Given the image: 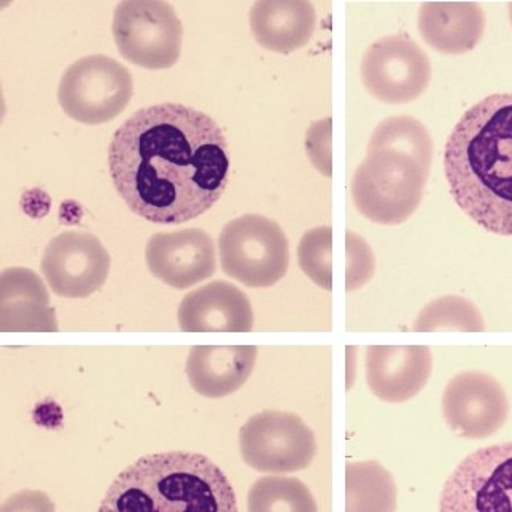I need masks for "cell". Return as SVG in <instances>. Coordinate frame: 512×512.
I'll return each instance as SVG.
<instances>
[{
  "mask_svg": "<svg viewBox=\"0 0 512 512\" xmlns=\"http://www.w3.org/2000/svg\"><path fill=\"white\" fill-rule=\"evenodd\" d=\"M108 164L129 209L161 225L203 216L220 200L230 171L219 124L179 103L135 111L114 132Z\"/></svg>",
  "mask_w": 512,
  "mask_h": 512,
  "instance_id": "6da1fadb",
  "label": "cell"
},
{
  "mask_svg": "<svg viewBox=\"0 0 512 512\" xmlns=\"http://www.w3.org/2000/svg\"><path fill=\"white\" fill-rule=\"evenodd\" d=\"M445 175L476 224L512 236V94L490 95L464 113L448 137Z\"/></svg>",
  "mask_w": 512,
  "mask_h": 512,
  "instance_id": "7a4b0ae2",
  "label": "cell"
},
{
  "mask_svg": "<svg viewBox=\"0 0 512 512\" xmlns=\"http://www.w3.org/2000/svg\"><path fill=\"white\" fill-rule=\"evenodd\" d=\"M98 512H238L235 492L200 453L148 455L122 471Z\"/></svg>",
  "mask_w": 512,
  "mask_h": 512,
  "instance_id": "3957f363",
  "label": "cell"
},
{
  "mask_svg": "<svg viewBox=\"0 0 512 512\" xmlns=\"http://www.w3.org/2000/svg\"><path fill=\"white\" fill-rule=\"evenodd\" d=\"M429 171L400 151L368 153L352 179L355 208L381 225L410 219L423 201Z\"/></svg>",
  "mask_w": 512,
  "mask_h": 512,
  "instance_id": "277c9868",
  "label": "cell"
},
{
  "mask_svg": "<svg viewBox=\"0 0 512 512\" xmlns=\"http://www.w3.org/2000/svg\"><path fill=\"white\" fill-rule=\"evenodd\" d=\"M219 252L222 270L248 288H270L288 272V238L277 222L259 214L228 222L219 236Z\"/></svg>",
  "mask_w": 512,
  "mask_h": 512,
  "instance_id": "5b68a950",
  "label": "cell"
},
{
  "mask_svg": "<svg viewBox=\"0 0 512 512\" xmlns=\"http://www.w3.org/2000/svg\"><path fill=\"white\" fill-rule=\"evenodd\" d=\"M113 36L119 53L145 70H167L179 61L183 28L163 0H124L114 10Z\"/></svg>",
  "mask_w": 512,
  "mask_h": 512,
  "instance_id": "8992f818",
  "label": "cell"
},
{
  "mask_svg": "<svg viewBox=\"0 0 512 512\" xmlns=\"http://www.w3.org/2000/svg\"><path fill=\"white\" fill-rule=\"evenodd\" d=\"M134 81L126 66L106 55L79 58L61 76L58 102L74 121L97 126L126 110Z\"/></svg>",
  "mask_w": 512,
  "mask_h": 512,
  "instance_id": "52a82bcc",
  "label": "cell"
},
{
  "mask_svg": "<svg viewBox=\"0 0 512 512\" xmlns=\"http://www.w3.org/2000/svg\"><path fill=\"white\" fill-rule=\"evenodd\" d=\"M440 512H512V442L466 456L443 485Z\"/></svg>",
  "mask_w": 512,
  "mask_h": 512,
  "instance_id": "ba28073f",
  "label": "cell"
},
{
  "mask_svg": "<svg viewBox=\"0 0 512 512\" xmlns=\"http://www.w3.org/2000/svg\"><path fill=\"white\" fill-rule=\"evenodd\" d=\"M244 463L259 472L289 474L309 468L317 455L312 429L293 413L262 411L241 427Z\"/></svg>",
  "mask_w": 512,
  "mask_h": 512,
  "instance_id": "9c48e42d",
  "label": "cell"
},
{
  "mask_svg": "<svg viewBox=\"0 0 512 512\" xmlns=\"http://www.w3.org/2000/svg\"><path fill=\"white\" fill-rule=\"evenodd\" d=\"M431 78L429 57L407 36L382 37L363 55V84L381 102H413L426 92Z\"/></svg>",
  "mask_w": 512,
  "mask_h": 512,
  "instance_id": "30bf717a",
  "label": "cell"
},
{
  "mask_svg": "<svg viewBox=\"0 0 512 512\" xmlns=\"http://www.w3.org/2000/svg\"><path fill=\"white\" fill-rule=\"evenodd\" d=\"M41 269L57 296L82 299L105 285L111 257L97 236L65 232L47 244Z\"/></svg>",
  "mask_w": 512,
  "mask_h": 512,
  "instance_id": "8fae6325",
  "label": "cell"
},
{
  "mask_svg": "<svg viewBox=\"0 0 512 512\" xmlns=\"http://www.w3.org/2000/svg\"><path fill=\"white\" fill-rule=\"evenodd\" d=\"M442 411L456 435L463 439H487L500 431L508 419V395L490 374L464 371L445 387Z\"/></svg>",
  "mask_w": 512,
  "mask_h": 512,
  "instance_id": "7c38bea8",
  "label": "cell"
},
{
  "mask_svg": "<svg viewBox=\"0 0 512 512\" xmlns=\"http://www.w3.org/2000/svg\"><path fill=\"white\" fill-rule=\"evenodd\" d=\"M148 269L175 289H187L211 278L217 269L216 246L200 228L156 233L145 249Z\"/></svg>",
  "mask_w": 512,
  "mask_h": 512,
  "instance_id": "4fadbf2b",
  "label": "cell"
},
{
  "mask_svg": "<svg viewBox=\"0 0 512 512\" xmlns=\"http://www.w3.org/2000/svg\"><path fill=\"white\" fill-rule=\"evenodd\" d=\"M432 373L427 346H370L366 349V381L378 399L402 403L423 391Z\"/></svg>",
  "mask_w": 512,
  "mask_h": 512,
  "instance_id": "5bb4252c",
  "label": "cell"
},
{
  "mask_svg": "<svg viewBox=\"0 0 512 512\" xmlns=\"http://www.w3.org/2000/svg\"><path fill=\"white\" fill-rule=\"evenodd\" d=\"M179 326L185 333H248L254 312L248 296L227 281H212L180 302Z\"/></svg>",
  "mask_w": 512,
  "mask_h": 512,
  "instance_id": "9a60e30c",
  "label": "cell"
},
{
  "mask_svg": "<svg viewBox=\"0 0 512 512\" xmlns=\"http://www.w3.org/2000/svg\"><path fill=\"white\" fill-rule=\"evenodd\" d=\"M0 325L2 331H58L57 315L50 307L44 281L33 270L7 269L0 278Z\"/></svg>",
  "mask_w": 512,
  "mask_h": 512,
  "instance_id": "2e32d148",
  "label": "cell"
},
{
  "mask_svg": "<svg viewBox=\"0 0 512 512\" xmlns=\"http://www.w3.org/2000/svg\"><path fill=\"white\" fill-rule=\"evenodd\" d=\"M256 362V346H195L187 358L188 381L198 394L222 399L244 386Z\"/></svg>",
  "mask_w": 512,
  "mask_h": 512,
  "instance_id": "e0dca14e",
  "label": "cell"
},
{
  "mask_svg": "<svg viewBox=\"0 0 512 512\" xmlns=\"http://www.w3.org/2000/svg\"><path fill=\"white\" fill-rule=\"evenodd\" d=\"M419 33L445 55L471 52L485 31V13L476 2H424L419 10Z\"/></svg>",
  "mask_w": 512,
  "mask_h": 512,
  "instance_id": "ac0fdd59",
  "label": "cell"
},
{
  "mask_svg": "<svg viewBox=\"0 0 512 512\" xmlns=\"http://www.w3.org/2000/svg\"><path fill=\"white\" fill-rule=\"evenodd\" d=\"M249 25L264 49L291 53L312 39L317 13L307 0H261L252 5Z\"/></svg>",
  "mask_w": 512,
  "mask_h": 512,
  "instance_id": "d6986e66",
  "label": "cell"
},
{
  "mask_svg": "<svg viewBox=\"0 0 512 512\" xmlns=\"http://www.w3.org/2000/svg\"><path fill=\"white\" fill-rule=\"evenodd\" d=\"M397 511V485L378 461L346 466V512Z\"/></svg>",
  "mask_w": 512,
  "mask_h": 512,
  "instance_id": "ffe728a7",
  "label": "cell"
},
{
  "mask_svg": "<svg viewBox=\"0 0 512 512\" xmlns=\"http://www.w3.org/2000/svg\"><path fill=\"white\" fill-rule=\"evenodd\" d=\"M382 150L400 151L415 158L426 171H431L434 145L431 134L418 119L394 116L379 122L368 143V153Z\"/></svg>",
  "mask_w": 512,
  "mask_h": 512,
  "instance_id": "44dd1931",
  "label": "cell"
},
{
  "mask_svg": "<svg viewBox=\"0 0 512 512\" xmlns=\"http://www.w3.org/2000/svg\"><path fill=\"white\" fill-rule=\"evenodd\" d=\"M248 512H318L307 485L294 477L269 476L249 490Z\"/></svg>",
  "mask_w": 512,
  "mask_h": 512,
  "instance_id": "7402d4cb",
  "label": "cell"
},
{
  "mask_svg": "<svg viewBox=\"0 0 512 512\" xmlns=\"http://www.w3.org/2000/svg\"><path fill=\"white\" fill-rule=\"evenodd\" d=\"M484 317L469 299L461 296H445L427 304L413 323L416 333L431 331H464L482 333Z\"/></svg>",
  "mask_w": 512,
  "mask_h": 512,
  "instance_id": "603a6c76",
  "label": "cell"
},
{
  "mask_svg": "<svg viewBox=\"0 0 512 512\" xmlns=\"http://www.w3.org/2000/svg\"><path fill=\"white\" fill-rule=\"evenodd\" d=\"M297 259L302 272L320 288L333 291V228H312L302 236Z\"/></svg>",
  "mask_w": 512,
  "mask_h": 512,
  "instance_id": "cb8c5ba5",
  "label": "cell"
},
{
  "mask_svg": "<svg viewBox=\"0 0 512 512\" xmlns=\"http://www.w3.org/2000/svg\"><path fill=\"white\" fill-rule=\"evenodd\" d=\"M347 272L346 289L349 293L363 288L373 278L376 269L373 249L354 232L346 233Z\"/></svg>",
  "mask_w": 512,
  "mask_h": 512,
  "instance_id": "d4e9b609",
  "label": "cell"
},
{
  "mask_svg": "<svg viewBox=\"0 0 512 512\" xmlns=\"http://www.w3.org/2000/svg\"><path fill=\"white\" fill-rule=\"evenodd\" d=\"M305 150L310 163L320 174L333 175V119L313 122L305 135Z\"/></svg>",
  "mask_w": 512,
  "mask_h": 512,
  "instance_id": "484cf974",
  "label": "cell"
},
{
  "mask_svg": "<svg viewBox=\"0 0 512 512\" xmlns=\"http://www.w3.org/2000/svg\"><path fill=\"white\" fill-rule=\"evenodd\" d=\"M2 512H55V504L44 492L23 490L5 501Z\"/></svg>",
  "mask_w": 512,
  "mask_h": 512,
  "instance_id": "4316f807",
  "label": "cell"
},
{
  "mask_svg": "<svg viewBox=\"0 0 512 512\" xmlns=\"http://www.w3.org/2000/svg\"><path fill=\"white\" fill-rule=\"evenodd\" d=\"M354 347H349L347 349V389H350L352 387V382H354L355 378V362L352 363V352H354Z\"/></svg>",
  "mask_w": 512,
  "mask_h": 512,
  "instance_id": "83f0119b",
  "label": "cell"
},
{
  "mask_svg": "<svg viewBox=\"0 0 512 512\" xmlns=\"http://www.w3.org/2000/svg\"><path fill=\"white\" fill-rule=\"evenodd\" d=\"M509 20H511V25H512V2H511V4H509Z\"/></svg>",
  "mask_w": 512,
  "mask_h": 512,
  "instance_id": "f1b7e54d",
  "label": "cell"
}]
</instances>
